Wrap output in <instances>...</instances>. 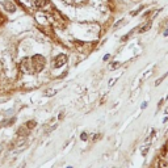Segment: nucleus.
<instances>
[{
	"label": "nucleus",
	"mask_w": 168,
	"mask_h": 168,
	"mask_svg": "<svg viewBox=\"0 0 168 168\" xmlns=\"http://www.w3.org/2000/svg\"><path fill=\"white\" fill-rule=\"evenodd\" d=\"M45 65H46V59L44 55H33L30 58H25L21 62V68L28 74H38L44 70Z\"/></svg>",
	"instance_id": "obj_1"
},
{
	"label": "nucleus",
	"mask_w": 168,
	"mask_h": 168,
	"mask_svg": "<svg viewBox=\"0 0 168 168\" xmlns=\"http://www.w3.org/2000/svg\"><path fill=\"white\" fill-rule=\"evenodd\" d=\"M67 62V55L66 54H59L54 58V68H60L63 65H66Z\"/></svg>",
	"instance_id": "obj_2"
},
{
	"label": "nucleus",
	"mask_w": 168,
	"mask_h": 168,
	"mask_svg": "<svg viewBox=\"0 0 168 168\" xmlns=\"http://www.w3.org/2000/svg\"><path fill=\"white\" fill-rule=\"evenodd\" d=\"M151 26H152V21H151V20H148L147 23L143 24V25L138 29V33H140V34H142V33H146L147 30H150V28H151Z\"/></svg>",
	"instance_id": "obj_3"
},
{
	"label": "nucleus",
	"mask_w": 168,
	"mask_h": 168,
	"mask_svg": "<svg viewBox=\"0 0 168 168\" xmlns=\"http://www.w3.org/2000/svg\"><path fill=\"white\" fill-rule=\"evenodd\" d=\"M167 75H168V72H167V74H166V75H163V76H160V78H159V79H158V80H156V81H155V87H159V85H160L161 83H163V81H164V79H166V78H167Z\"/></svg>",
	"instance_id": "obj_4"
},
{
	"label": "nucleus",
	"mask_w": 168,
	"mask_h": 168,
	"mask_svg": "<svg viewBox=\"0 0 168 168\" xmlns=\"http://www.w3.org/2000/svg\"><path fill=\"white\" fill-rule=\"evenodd\" d=\"M4 5H5V8H7V11L15 12V9H16V7H15L13 4H9V3H8V1H5V3H4Z\"/></svg>",
	"instance_id": "obj_5"
},
{
	"label": "nucleus",
	"mask_w": 168,
	"mask_h": 168,
	"mask_svg": "<svg viewBox=\"0 0 168 168\" xmlns=\"http://www.w3.org/2000/svg\"><path fill=\"white\" fill-rule=\"evenodd\" d=\"M15 121H16V118H12V120H8V121L3 122V124L0 125V127H4V126H9V125H12V124H13Z\"/></svg>",
	"instance_id": "obj_6"
},
{
	"label": "nucleus",
	"mask_w": 168,
	"mask_h": 168,
	"mask_svg": "<svg viewBox=\"0 0 168 168\" xmlns=\"http://www.w3.org/2000/svg\"><path fill=\"white\" fill-rule=\"evenodd\" d=\"M120 67V62H113L111 65V70H114V68H118Z\"/></svg>",
	"instance_id": "obj_7"
},
{
	"label": "nucleus",
	"mask_w": 168,
	"mask_h": 168,
	"mask_svg": "<svg viewBox=\"0 0 168 168\" xmlns=\"http://www.w3.org/2000/svg\"><path fill=\"white\" fill-rule=\"evenodd\" d=\"M124 21H125V20H120V21H118V23L114 25V29H118V28H120V26H122V24H124Z\"/></svg>",
	"instance_id": "obj_8"
},
{
	"label": "nucleus",
	"mask_w": 168,
	"mask_h": 168,
	"mask_svg": "<svg viewBox=\"0 0 168 168\" xmlns=\"http://www.w3.org/2000/svg\"><path fill=\"white\" fill-rule=\"evenodd\" d=\"M54 93H57V91L49 89V91H46V92H45V95H46V96H50V95H54Z\"/></svg>",
	"instance_id": "obj_9"
},
{
	"label": "nucleus",
	"mask_w": 168,
	"mask_h": 168,
	"mask_svg": "<svg viewBox=\"0 0 168 168\" xmlns=\"http://www.w3.org/2000/svg\"><path fill=\"white\" fill-rule=\"evenodd\" d=\"M87 138H88V134H87V133H81L80 139H81V140H87Z\"/></svg>",
	"instance_id": "obj_10"
},
{
	"label": "nucleus",
	"mask_w": 168,
	"mask_h": 168,
	"mask_svg": "<svg viewBox=\"0 0 168 168\" xmlns=\"http://www.w3.org/2000/svg\"><path fill=\"white\" fill-rule=\"evenodd\" d=\"M163 104H164V99H160V100H159V103H158V106L160 108V106L163 105Z\"/></svg>",
	"instance_id": "obj_11"
},
{
	"label": "nucleus",
	"mask_w": 168,
	"mask_h": 168,
	"mask_svg": "<svg viewBox=\"0 0 168 168\" xmlns=\"http://www.w3.org/2000/svg\"><path fill=\"white\" fill-rule=\"evenodd\" d=\"M140 106H142V109H145L146 106H147V103H146V101H145V103H142V105H140Z\"/></svg>",
	"instance_id": "obj_12"
},
{
	"label": "nucleus",
	"mask_w": 168,
	"mask_h": 168,
	"mask_svg": "<svg viewBox=\"0 0 168 168\" xmlns=\"http://www.w3.org/2000/svg\"><path fill=\"white\" fill-rule=\"evenodd\" d=\"M163 36H164V37H167V36H168V29H166V30H164V33H163Z\"/></svg>",
	"instance_id": "obj_13"
},
{
	"label": "nucleus",
	"mask_w": 168,
	"mask_h": 168,
	"mask_svg": "<svg viewBox=\"0 0 168 168\" xmlns=\"http://www.w3.org/2000/svg\"><path fill=\"white\" fill-rule=\"evenodd\" d=\"M166 113H168V106H167V109H166Z\"/></svg>",
	"instance_id": "obj_14"
}]
</instances>
